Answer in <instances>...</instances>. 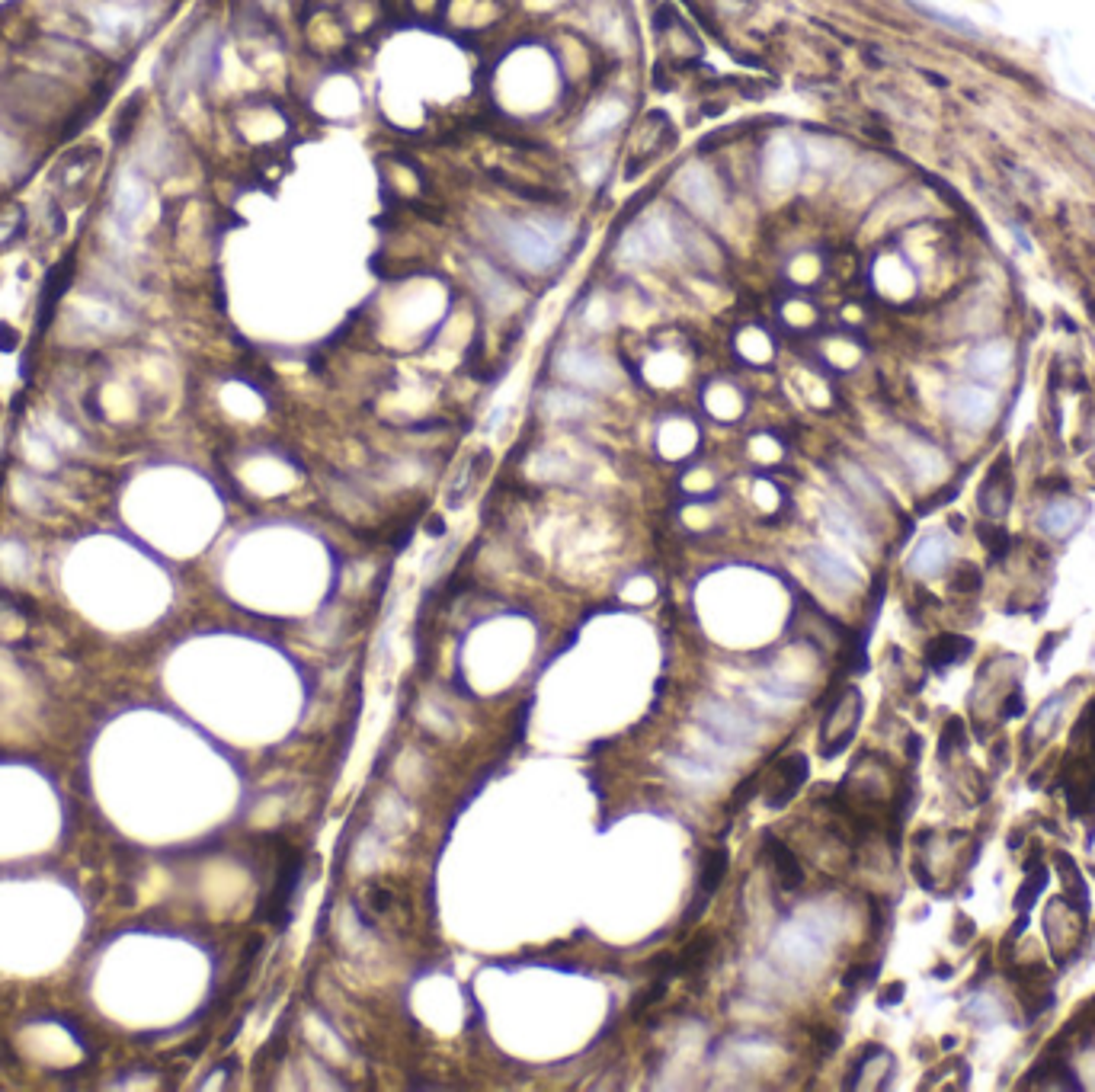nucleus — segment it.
I'll list each match as a JSON object with an SVG mask.
<instances>
[{
	"label": "nucleus",
	"mask_w": 1095,
	"mask_h": 1092,
	"mask_svg": "<svg viewBox=\"0 0 1095 1092\" xmlns=\"http://www.w3.org/2000/svg\"><path fill=\"white\" fill-rule=\"evenodd\" d=\"M570 225L557 215H496L491 222V240L503 257L526 273H548L564 260L570 247Z\"/></svg>",
	"instance_id": "nucleus-1"
},
{
	"label": "nucleus",
	"mask_w": 1095,
	"mask_h": 1092,
	"mask_svg": "<svg viewBox=\"0 0 1095 1092\" xmlns=\"http://www.w3.org/2000/svg\"><path fill=\"white\" fill-rule=\"evenodd\" d=\"M679 218L683 215L651 212L631 222V228H625V234L618 237L615 257L628 266H660L673 260L676 253H683V247H679Z\"/></svg>",
	"instance_id": "nucleus-2"
},
{
	"label": "nucleus",
	"mask_w": 1095,
	"mask_h": 1092,
	"mask_svg": "<svg viewBox=\"0 0 1095 1092\" xmlns=\"http://www.w3.org/2000/svg\"><path fill=\"white\" fill-rule=\"evenodd\" d=\"M861 708H865V699H861V693L856 686H849L836 696V702L830 705V711H826V718L820 724V754L826 759L843 754V750L849 747V740L856 737L859 721H861Z\"/></svg>",
	"instance_id": "nucleus-3"
},
{
	"label": "nucleus",
	"mask_w": 1095,
	"mask_h": 1092,
	"mask_svg": "<svg viewBox=\"0 0 1095 1092\" xmlns=\"http://www.w3.org/2000/svg\"><path fill=\"white\" fill-rule=\"evenodd\" d=\"M805 167V141H798L795 135H775L762 151V183L775 192H785L798 183Z\"/></svg>",
	"instance_id": "nucleus-4"
},
{
	"label": "nucleus",
	"mask_w": 1095,
	"mask_h": 1092,
	"mask_svg": "<svg viewBox=\"0 0 1095 1092\" xmlns=\"http://www.w3.org/2000/svg\"><path fill=\"white\" fill-rule=\"evenodd\" d=\"M676 192L696 218H714L717 212H721L724 192H721V183H717L711 167H702V164L686 167L676 180Z\"/></svg>",
	"instance_id": "nucleus-5"
},
{
	"label": "nucleus",
	"mask_w": 1095,
	"mask_h": 1092,
	"mask_svg": "<svg viewBox=\"0 0 1095 1092\" xmlns=\"http://www.w3.org/2000/svg\"><path fill=\"white\" fill-rule=\"evenodd\" d=\"M75 276H78V253L75 250L65 253V257H61L52 266V270L45 273L42 292H39V311H35V334H39V337L45 334V327L52 324L55 311L61 305V298L68 295L71 283H75Z\"/></svg>",
	"instance_id": "nucleus-6"
},
{
	"label": "nucleus",
	"mask_w": 1095,
	"mask_h": 1092,
	"mask_svg": "<svg viewBox=\"0 0 1095 1092\" xmlns=\"http://www.w3.org/2000/svg\"><path fill=\"white\" fill-rule=\"evenodd\" d=\"M96 167H100V148H96V144H80V148L61 157L58 167L52 170L55 192H61V196H75V192L87 189Z\"/></svg>",
	"instance_id": "nucleus-7"
},
{
	"label": "nucleus",
	"mask_w": 1095,
	"mask_h": 1092,
	"mask_svg": "<svg viewBox=\"0 0 1095 1092\" xmlns=\"http://www.w3.org/2000/svg\"><path fill=\"white\" fill-rule=\"evenodd\" d=\"M625 119H628V103L615 100V96H602L593 109H587V116H583V123L574 131V141L583 144V148L600 144L602 138L612 135V131L622 129Z\"/></svg>",
	"instance_id": "nucleus-8"
},
{
	"label": "nucleus",
	"mask_w": 1095,
	"mask_h": 1092,
	"mask_svg": "<svg viewBox=\"0 0 1095 1092\" xmlns=\"http://www.w3.org/2000/svg\"><path fill=\"white\" fill-rule=\"evenodd\" d=\"M301 871H304V856L298 849H286L283 861H279L276 888L270 894V901H266V916H270L276 926H286V919L291 913V897L298 894V884H301Z\"/></svg>",
	"instance_id": "nucleus-9"
},
{
	"label": "nucleus",
	"mask_w": 1095,
	"mask_h": 1092,
	"mask_svg": "<svg viewBox=\"0 0 1095 1092\" xmlns=\"http://www.w3.org/2000/svg\"><path fill=\"white\" fill-rule=\"evenodd\" d=\"M808 772H810V762H808L805 754L785 756L775 766L772 779H769V785H765V792H762L765 795V805H769L772 810L791 805V801H795V795L801 792V785L808 782Z\"/></svg>",
	"instance_id": "nucleus-10"
},
{
	"label": "nucleus",
	"mask_w": 1095,
	"mask_h": 1092,
	"mask_svg": "<svg viewBox=\"0 0 1095 1092\" xmlns=\"http://www.w3.org/2000/svg\"><path fill=\"white\" fill-rule=\"evenodd\" d=\"M471 276H474V286H478V295L484 298L487 308H509L519 298L516 283L496 263L474 260L471 263Z\"/></svg>",
	"instance_id": "nucleus-11"
},
{
	"label": "nucleus",
	"mask_w": 1095,
	"mask_h": 1092,
	"mask_svg": "<svg viewBox=\"0 0 1095 1092\" xmlns=\"http://www.w3.org/2000/svg\"><path fill=\"white\" fill-rule=\"evenodd\" d=\"M948 410H952V417L958 423H965V427H983V423L993 417L996 397L990 388L965 385V388H955L952 397H948Z\"/></svg>",
	"instance_id": "nucleus-12"
},
{
	"label": "nucleus",
	"mask_w": 1095,
	"mask_h": 1092,
	"mask_svg": "<svg viewBox=\"0 0 1095 1092\" xmlns=\"http://www.w3.org/2000/svg\"><path fill=\"white\" fill-rule=\"evenodd\" d=\"M557 366L567 375L570 382H580V385H600L608 379V362L593 353V349H583V346H570L561 353L557 359Z\"/></svg>",
	"instance_id": "nucleus-13"
},
{
	"label": "nucleus",
	"mask_w": 1095,
	"mask_h": 1092,
	"mask_svg": "<svg viewBox=\"0 0 1095 1092\" xmlns=\"http://www.w3.org/2000/svg\"><path fill=\"white\" fill-rule=\"evenodd\" d=\"M727 865H730V856H727V849H721V846L711 849V853L704 856L702 875H699V897H696V904H692V910H689V919H696L702 910L708 907V901L717 894V888H721V881L727 875Z\"/></svg>",
	"instance_id": "nucleus-14"
},
{
	"label": "nucleus",
	"mask_w": 1095,
	"mask_h": 1092,
	"mask_svg": "<svg viewBox=\"0 0 1095 1092\" xmlns=\"http://www.w3.org/2000/svg\"><path fill=\"white\" fill-rule=\"evenodd\" d=\"M1013 362V346L1006 339H990V343L977 346L967 356V369L977 375V379H1000Z\"/></svg>",
	"instance_id": "nucleus-15"
},
{
	"label": "nucleus",
	"mask_w": 1095,
	"mask_h": 1092,
	"mask_svg": "<svg viewBox=\"0 0 1095 1092\" xmlns=\"http://www.w3.org/2000/svg\"><path fill=\"white\" fill-rule=\"evenodd\" d=\"M970 650H973V641H967L965 635H942L926 648V663L932 666L935 673H942V670H948V666L967 660Z\"/></svg>",
	"instance_id": "nucleus-16"
},
{
	"label": "nucleus",
	"mask_w": 1095,
	"mask_h": 1092,
	"mask_svg": "<svg viewBox=\"0 0 1095 1092\" xmlns=\"http://www.w3.org/2000/svg\"><path fill=\"white\" fill-rule=\"evenodd\" d=\"M1079 519H1082L1079 503H1073V500H1054V503H1048V506L1041 509L1038 526H1041V532H1048V536L1064 539V536H1069V532L1079 526Z\"/></svg>",
	"instance_id": "nucleus-17"
},
{
	"label": "nucleus",
	"mask_w": 1095,
	"mask_h": 1092,
	"mask_svg": "<svg viewBox=\"0 0 1095 1092\" xmlns=\"http://www.w3.org/2000/svg\"><path fill=\"white\" fill-rule=\"evenodd\" d=\"M808 557H810V567L817 570V574L826 580V584H833V587H852V584H859L856 570H852L839 554L826 551V548H810Z\"/></svg>",
	"instance_id": "nucleus-18"
},
{
	"label": "nucleus",
	"mask_w": 1095,
	"mask_h": 1092,
	"mask_svg": "<svg viewBox=\"0 0 1095 1092\" xmlns=\"http://www.w3.org/2000/svg\"><path fill=\"white\" fill-rule=\"evenodd\" d=\"M948 551H952V545H948L945 536H926V539L916 545V551H912L910 567L916 570V574H922V577L939 574L942 564L948 561Z\"/></svg>",
	"instance_id": "nucleus-19"
},
{
	"label": "nucleus",
	"mask_w": 1095,
	"mask_h": 1092,
	"mask_svg": "<svg viewBox=\"0 0 1095 1092\" xmlns=\"http://www.w3.org/2000/svg\"><path fill=\"white\" fill-rule=\"evenodd\" d=\"M769 853H772V868H775L778 884H782L785 891L801 888V881H805V871H801L798 856L791 853V849H788L785 843H778V840L769 843Z\"/></svg>",
	"instance_id": "nucleus-20"
},
{
	"label": "nucleus",
	"mask_w": 1095,
	"mask_h": 1092,
	"mask_svg": "<svg viewBox=\"0 0 1095 1092\" xmlns=\"http://www.w3.org/2000/svg\"><path fill=\"white\" fill-rule=\"evenodd\" d=\"M1025 868H1028L1025 871V884H1021L1018 897H1016V910H1021V913H1028V910L1034 907V901L1041 897V891L1048 888V865H1041L1038 856H1031L1025 861Z\"/></svg>",
	"instance_id": "nucleus-21"
},
{
	"label": "nucleus",
	"mask_w": 1095,
	"mask_h": 1092,
	"mask_svg": "<svg viewBox=\"0 0 1095 1092\" xmlns=\"http://www.w3.org/2000/svg\"><path fill=\"white\" fill-rule=\"evenodd\" d=\"M487 458H491V452H484L478 455V462H471V465H465L461 468V475L452 481V491H448V496H445V503L448 506H461L471 496V491H474V484H478V478L484 475V468H487Z\"/></svg>",
	"instance_id": "nucleus-22"
},
{
	"label": "nucleus",
	"mask_w": 1095,
	"mask_h": 1092,
	"mask_svg": "<svg viewBox=\"0 0 1095 1092\" xmlns=\"http://www.w3.org/2000/svg\"><path fill=\"white\" fill-rule=\"evenodd\" d=\"M1054 861L1061 865V875H1064L1067 891H1076V910H1079L1082 916H1086L1089 913V888H1086V881H1082V875H1079L1076 861H1069L1067 853H1054Z\"/></svg>",
	"instance_id": "nucleus-23"
},
{
	"label": "nucleus",
	"mask_w": 1095,
	"mask_h": 1092,
	"mask_svg": "<svg viewBox=\"0 0 1095 1092\" xmlns=\"http://www.w3.org/2000/svg\"><path fill=\"white\" fill-rule=\"evenodd\" d=\"M144 202H148V192H144V186L141 183H122V189H119V199H116V209H119V218L122 222H135V218L141 215V209H144Z\"/></svg>",
	"instance_id": "nucleus-24"
},
{
	"label": "nucleus",
	"mask_w": 1095,
	"mask_h": 1092,
	"mask_svg": "<svg viewBox=\"0 0 1095 1092\" xmlns=\"http://www.w3.org/2000/svg\"><path fill=\"white\" fill-rule=\"evenodd\" d=\"M965 1015L970 1018V1022H977L980 1028H993L996 1022H1000V1006H996L990 997H973L967 1006H965Z\"/></svg>",
	"instance_id": "nucleus-25"
},
{
	"label": "nucleus",
	"mask_w": 1095,
	"mask_h": 1092,
	"mask_svg": "<svg viewBox=\"0 0 1095 1092\" xmlns=\"http://www.w3.org/2000/svg\"><path fill=\"white\" fill-rule=\"evenodd\" d=\"M782 321L788 327H810L813 321H817V308L805 298H788L782 305Z\"/></svg>",
	"instance_id": "nucleus-26"
},
{
	"label": "nucleus",
	"mask_w": 1095,
	"mask_h": 1092,
	"mask_svg": "<svg viewBox=\"0 0 1095 1092\" xmlns=\"http://www.w3.org/2000/svg\"><path fill=\"white\" fill-rule=\"evenodd\" d=\"M1061 708H1064V696H1054L1051 702H1044V705L1038 708V714H1034V721L1028 724V737H1034V734H1051V727L1057 724V714H1061Z\"/></svg>",
	"instance_id": "nucleus-27"
},
{
	"label": "nucleus",
	"mask_w": 1095,
	"mask_h": 1092,
	"mask_svg": "<svg viewBox=\"0 0 1095 1092\" xmlns=\"http://www.w3.org/2000/svg\"><path fill=\"white\" fill-rule=\"evenodd\" d=\"M965 747V721L961 718H952L945 724V731H942V747H939V754H942V759H948L955 754V750H961Z\"/></svg>",
	"instance_id": "nucleus-28"
},
{
	"label": "nucleus",
	"mask_w": 1095,
	"mask_h": 1092,
	"mask_svg": "<svg viewBox=\"0 0 1095 1092\" xmlns=\"http://www.w3.org/2000/svg\"><path fill=\"white\" fill-rule=\"evenodd\" d=\"M20 331L14 324H7V321H0V353H14V349L20 346Z\"/></svg>",
	"instance_id": "nucleus-29"
},
{
	"label": "nucleus",
	"mask_w": 1095,
	"mask_h": 1092,
	"mask_svg": "<svg viewBox=\"0 0 1095 1092\" xmlns=\"http://www.w3.org/2000/svg\"><path fill=\"white\" fill-rule=\"evenodd\" d=\"M1018 714H1025V696H1021V689H1013L1003 705V718H1018Z\"/></svg>",
	"instance_id": "nucleus-30"
},
{
	"label": "nucleus",
	"mask_w": 1095,
	"mask_h": 1092,
	"mask_svg": "<svg viewBox=\"0 0 1095 1092\" xmlns=\"http://www.w3.org/2000/svg\"><path fill=\"white\" fill-rule=\"evenodd\" d=\"M900 997H904V984H897V987L887 990L881 1003H884V1006H891V1003H900Z\"/></svg>",
	"instance_id": "nucleus-31"
}]
</instances>
